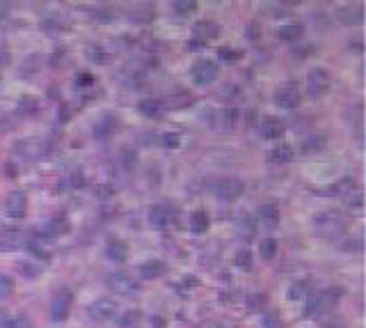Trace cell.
<instances>
[{
	"instance_id": "obj_1",
	"label": "cell",
	"mask_w": 366,
	"mask_h": 328,
	"mask_svg": "<svg viewBox=\"0 0 366 328\" xmlns=\"http://www.w3.org/2000/svg\"><path fill=\"white\" fill-rule=\"evenodd\" d=\"M343 291L341 289H327V291H318L307 300V310L304 317H320V314L329 312V310L337 305V300L341 298Z\"/></svg>"
},
{
	"instance_id": "obj_2",
	"label": "cell",
	"mask_w": 366,
	"mask_h": 328,
	"mask_svg": "<svg viewBox=\"0 0 366 328\" xmlns=\"http://www.w3.org/2000/svg\"><path fill=\"white\" fill-rule=\"evenodd\" d=\"M329 83H332V76L325 67H316L307 74V94L309 97H323L325 92L329 90Z\"/></svg>"
},
{
	"instance_id": "obj_3",
	"label": "cell",
	"mask_w": 366,
	"mask_h": 328,
	"mask_svg": "<svg viewBox=\"0 0 366 328\" xmlns=\"http://www.w3.org/2000/svg\"><path fill=\"white\" fill-rule=\"evenodd\" d=\"M71 305H73V291L64 287L50 300V319L53 321H67L69 312H71Z\"/></svg>"
},
{
	"instance_id": "obj_4",
	"label": "cell",
	"mask_w": 366,
	"mask_h": 328,
	"mask_svg": "<svg viewBox=\"0 0 366 328\" xmlns=\"http://www.w3.org/2000/svg\"><path fill=\"white\" fill-rule=\"evenodd\" d=\"M274 101H277V106H282V108L300 106V88H297V83H293V80L284 83L282 88L277 90V94H274Z\"/></svg>"
},
{
	"instance_id": "obj_5",
	"label": "cell",
	"mask_w": 366,
	"mask_h": 328,
	"mask_svg": "<svg viewBox=\"0 0 366 328\" xmlns=\"http://www.w3.org/2000/svg\"><path fill=\"white\" fill-rule=\"evenodd\" d=\"M218 78V65L213 60H199L192 67V80L197 85H210Z\"/></svg>"
},
{
	"instance_id": "obj_6",
	"label": "cell",
	"mask_w": 366,
	"mask_h": 328,
	"mask_svg": "<svg viewBox=\"0 0 366 328\" xmlns=\"http://www.w3.org/2000/svg\"><path fill=\"white\" fill-rule=\"evenodd\" d=\"M5 211L9 218H23L27 211V198L23 190H12L5 200Z\"/></svg>"
},
{
	"instance_id": "obj_7",
	"label": "cell",
	"mask_w": 366,
	"mask_h": 328,
	"mask_svg": "<svg viewBox=\"0 0 366 328\" xmlns=\"http://www.w3.org/2000/svg\"><path fill=\"white\" fill-rule=\"evenodd\" d=\"M242 190H245V186H242L240 179H233V177H229V179L220 181L218 184V198L224 200V202H233V200H238L242 195Z\"/></svg>"
},
{
	"instance_id": "obj_8",
	"label": "cell",
	"mask_w": 366,
	"mask_h": 328,
	"mask_svg": "<svg viewBox=\"0 0 366 328\" xmlns=\"http://www.w3.org/2000/svg\"><path fill=\"white\" fill-rule=\"evenodd\" d=\"M105 285L112 291H117V294H133V291H137V282L131 276H126V273H112V276H108L105 278Z\"/></svg>"
},
{
	"instance_id": "obj_9",
	"label": "cell",
	"mask_w": 366,
	"mask_h": 328,
	"mask_svg": "<svg viewBox=\"0 0 366 328\" xmlns=\"http://www.w3.org/2000/svg\"><path fill=\"white\" fill-rule=\"evenodd\" d=\"M89 314L99 321H105V319H112L117 314V303L110 298H96L94 303L89 305Z\"/></svg>"
},
{
	"instance_id": "obj_10",
	"label": "cell",
	"mask_w": 366,
	"mask_h": 328,
	"mask_svg": "<svg viewBox=\"0 0 366 328\" xmlns=\"http://www.w3.org/2000/svg\"><path fill=\"white\" fill-rule=\"evenodd\" d=\"M284 129H286V126H284V122L277 120V117H265V120L259 124V133H261V138H265V140L282 138Z\"/></svg>"
},
{
	"instance_id": "obj_11",
	"label": "cell",
	"mask_w": 366,
	"mask_h": 328,
	"mask_svg": "<svg viewBox=\"0 0 366 328\" xmlns=\"http://www.w3.org/2000/svg\"><path fill=\"white\" fill-rule=\"evenodd\" d=\"M192 33H195V39H201V42H208V39H215L222 30H220V25L215 23V21H197L195 25H192Z\"/></svg>"
},
{
	"instance_id": "obj_12",
	"label": "cell",
	"mask_w": 366,
	"mask_h": 328,
	"mask_svg": "<svg viewBox=\"0 0 366 328\" xmlns=\"http://www.w3.org/2000/svg\"><path fill=\"white\" fill-rule=\"evenodd\" d=\"M140 278L142 280H156V278H160L165 271H167V266H165V262H160V259H149V262L140 264Z\"/></svg>"
},
{
	"instance_id": "obj_13",
	"label": "cell",
	"mask_w": 366,
	"mask_h": 328,
	"mask_svg": "<svg viewBox=\"0 0 366 328\" xmlns=\"http://www.w3.org/2000/svg\"><path fill=\"white\" fill-rule=\"evenodd\" d=\"M337 19L341 21V23H346V25H357V23L364 21V10H361V5L341 7V10H337Z\"/></svg>"
},
{
	"instance_id": "obj_14",
	"label": "cell",
	"mask_w": 366,
	"mask_h": 328,
	"mask_svg": "<svg viewBox=\"0 0 366 328\" xmlns=\"http://www.w3.org/2000/svg\"><path fill=\"white\" fill-rule=\"evenodd\" d=\"M329 190H332L334 195H339V198H346L348 200L352 193H359V186H357V181L352 179V177H343V179L337 181V184H334Z\"/></svg>"
},
{
	"instance_id": "obj_15",
	"label": "cell",
	"mask_w": 366,
	"mask_h": 328,
	"mask_svg": "<svg viewBox=\"0 0 366 328\" xmlns=\"http://www.w3.org/2000/svg\"><path fill=\"white\" fill-rule=\"evenodd\" d=\"M210 225V216L204 211V209H197V211H192L190 216V230L192 234H204L206 230H208Z\"/></svg>"
},
{
	"instance_id": "obj_16",
	"label": "cell",
	"mask_w": 366,
	"mask_h": 328,
	"mask_svg": "<svg viewBox=\"0 0 366 328\" xmlns=\"http://www.w3.org/2000/svg\"><path fill=\"white\" fill-rule=\"evenodd\" d=\"M105 255H108V259H112V262H124L128 255V245L119 239H112L105 245Z\"/></svg>"
},
{
	"instance_id": "obj_17",
	"label": "cell",
	"mask_w": 366,
	"mask_h": 328,
	"mask_svg": "<svg viewBox=\"0 0 366 328\" xmlns=\"http://www.w3.org/2000/svg\"><path fill=\"white\" fill-rule=\"evenodd\" d=\"M25 243V234L18 230H5L0 232V248H18Z\"/></svg>"
},
{
	"instance_id": "obj_18",
	"label": "cell",
	"mask_w": 366,
	"mask_h": 328,
	"mask_svg": "<svg viewBox=\"0 0 366 328\" xmlns=\"http://www.w3.org/2000/svg\"><path fill=\"white\" fill-rule=\"evenodd\" d=\"M48 232H46V234H48V239L50 236H62V234H67L69 232V218L67 216H55V218H50L48 221Z\"/></svg>"
},
{
	"instance_id": "obj_19",
	"label": "cell",
	"mask_w": 366,
	"mask_h": 328,
	"mask_svg": "<svg viewBox=\"0 0 366 328\" xmlns=\"http://www.w3.org/2000/svg\"><path fill=\"white\" fill-rule=\"evenodd\" d=\"M149 223L154 227H158V230H163V227L169 225V211L167 207H151L149 209Z\"/></svg>"
},
{
	"instance_id": "obj_20",
	"label": "cell",
	"mask_w": 366,
	"mask_h": 328,
	"mask_svg": "<svg viewBox=\"0 0 366 328\" xmlns=\"http://www.w3.org/2000/svg\"><path fill=\"white\" fill-rule=\"evenodd\" d=\"M192 103V97L186 92H178V94H169V97H165L163 106L160 108H172V111H176V108H188Z\"/></svg>"
},
{
	"instance_id": "obj_21",
	"label": "cell",
	"mask_w": 366,
	"mask_h": 328,
	"mask_svg": "<svg viewBox=\"0 0 366 328\" xmlns=\"http://www.w3.org/2000/svg\"><path fill=\"white\" fill-rule=\"evenodd\" d=\"M302 33H304V28L300 23H288L277 30V37L284 39V42H295V39L302 37Z\"/></svg>"
},
{
	"instance_id": "obj_22",
	"label": "cell",
	"mask_w": 366,
	"mask_h": 328,
	"mask_svg": "<svg viewBox=\"0 0 366 328\" xmlns=\"http://www.w3.org/2000/svg\"><path fill=\"white\" fill-rule=\"evenodd\" d=\"M293 158V147H288V145H277V147H272L268 152V161L272 163H288Z\"/></svg>"
},
{
	"instance_id": "obj_23",
	"label": "cell",
	"mask_w": 366,
	"mask_h": 328,
	"mask_svg": "<svg viewBox=\"0 0 366 328\" xmlns=\"http://www.w3.org/2000/svg\"><path fill=\"white\" fill-rule=\"evenodd\" d=\"M154 16H156V7L154 5H142V7H137V10H133L131 12V21H135V23H151L154 21Z\"/></svg>"
},
{
	"instance_id": "obj_24",
	"label": "cell",
	"mask_w": 366,
	"mask_h": 328,
	"mask_svg": "<svg viewBox=\"0 0 366 328\" xmlns=\"http://www.w3.org/2000/svg\"><path fill=\"white\" fill-rule=\"evenodd\" d=\"M236 122H238V111H236V108H222V111L218 113L220 129L229 131V129H233V124H236Z\"/></svg>"
},
{
	"instance_id": "obj_25",
	"label": "cell",
	"mask_w": 366,
	"mask_h": 328,
	"mask_svg": "<svg viewBox=\"0 0 366 328\" xmlns=\"http://www.w3.org/2000/svg\"><path fill=\"white\" fill-rule=\"evenodd\" d=\"M259 218L265 223V225H277V221H279V209H277V204H261L259 207Z\"/></svg>"
},
{
	"instance_id": "obj_26",
	"label": "cell",
	"mask_w": 366,
	"mask_h": 328,
	"mask_svg": "<svg viewBox=\"0 0 366 328\" xmlns=\"http://www.w3.org/2000/svg\"><path fill=\"white\" fill-rule=\"evenodd\" d=\"M137 111L144 117H158L163 108H160V101H156V99H142V101L137 103Z\"/></svg>"
},
{
	"instance_id": "obj_27",
	"label": "cell",
	"mask_w": 366,
	"mask_h": 328,
	"mask_svg": "<svg viewBox=\"0 0 366 328\" xmlns=\"http://www.w3.org/2000/svg\"><path fill=\"white\" fill-rule=\"evenodd\" d=\"M112 131H114V117H110V115H105L103 120L94 126V135H96V138H108Z\"/></svg>"
},
{
	"instance_id": "obj_28",
	"label": "cell",
	"mask_w": 366,
	"mask_h": 328,
	"mask_svg": "<svg viewBox=\"0 0 366 328\" xmlns=\"http://www.w3.org/2000/svg\"><path fill=\"white\" fill-rule=\"evenodd\" d=\"M140 319H142V314L137 312V310H128L126 314H121V317H119V326H121V328H137Z\"/></svg>"
},
{
	"instance_id": "obj_29",
	"label": "cell",
	"mask_w": 366,
	"mask_h": 328,
	"mask_svg": "<svg viewBox=\"0 0 366 328\" xmlns=\"http://www.w3.org/2000/svg\"><path fill=\"white\" fill-rule=\"evenodd\" d=\"M259 253L263 259H272L274 255H277V241L274 239H263L259 243Z\"/></svg>"
},
{
	"instance_id": "obj_30",
	"label": "cell",
	"mask_w": 366,
	"mask_h": 328,
	"mask_svg": "<svg viewBox=\"0 0 366 328\" xmlns=\"http://www.w3.org/2000/svg\"><path fill=\"white\" fill-rule=\"evenodd\" d=\"M174 12L181 16H190L197 12V3L195 0H178V3H174Z\"/></svg>"
},
{
	"instance_id": "obj_31",
	"label": "cell",
	"mask_w": 366,
	"mask_h": 328,
	"mask_svg": "<svg viewBox=\"0 0 366 328\" xmlns=\"http://www.w3.org/2000/svg\"><path fill=\"white\" fill-rule=\"evenodd\" d=\"M233 264H236L238 268H242V271H250L252 268V253L250 250H238L236 257H233Z\"/></svg>"
},
{
	"instance_id": "obj_32",
	"label": "cell",
	"mask_w": 366,
	"mask_h": 328,
	"mask_svg": "<svg viewBox=\"0 0 366 328\" xmlns=\"http://www.w3.org/2000/svg\"><path fill=\"white\" fill-rule=\"evenodd\" d=\"M325 147V138L323 135H314V138H307L304 143H302V152H318V149Z\"/></svg>"
},
{
	"instance_id": "obj_33",
	"label": "cell",
	"mask_w": 366,
	"mask_h": 328,
	"mask_svg": "<svg viewBox=\"0 0 366 328\" xmlns=\"http://www.w3.org/2000/svg\"><path fill=\"white\" fill-rule=\"evenodd\" d=\"M14 291V280L7 273H0V298H9Z\"/></svg>"
},
{
	"instance_id": "obj_34",
	"label": "cell",
	"mask_w": 366,
	"mask_h": 328,
	"mask_svg": "<svg viewBox=\"0 0 366 328\" xmlns=\"http://www.w3.org/2000/svg\"><path fill=\"white\" fill-rule=\"evenodd\" d=\"M265 303H268V296L265 294H250L247 296V308L250 310H263L265 308Z\"/></svg>"
},
{
	"instance_id": "obj_35",
	"label": "cell",
	"mask_w": 366,
	"mask_h": 328,
	"mask_svg": "<svg viewBox=\"0 0 366 328\" xmlns=\"http://www.w3.org/2000/svg\"><path fill=\"white\" fill-rule=\"evenodd\" d=\"M218 56L222 58V60H227V62H233V60H240V58H242V51H236V48L222 46V48L218 51Z\"/></svg>"
},
{
	"instance_id": "obj_36",
	"label": "cell",
	"mask_w": 366,
	"mask_h": 328,
	"mask_svg": "<svg viewBox=\"0 0 366 328\" xmlns=\"http://www.w3.org/2000/svg\"><path fill=\"white\" fill-rule=\"evenodd\" d=\"M18 111H21V113H27V115H32V113L37 111V99L23 97L21 101H18Z\"/></svg>"
},
{
	"instance_id": "obj_37",
	"label": "cell",
	"mask_w": 366,
	"mask_h": 328,
	"mask_svg": "<svg viewBox=\"0 0 366 328\" xmlns=\"http://www.w3.org/2000/svg\"><path fill=\"white\" fill-rule=\"evenodd\" d=\"M160 143H163V147H167V149H176L178 145H181V135L178 133H165L163 138H160Z\"/></svg>"
},
{
	"instance_id": "obj_38",
	"label": "cell",
	"mask_w": 366,
	"mask_h": 328,
	"mask_svg": "<svg viewBox=\"0 0 366 328\" xmlns=\"http://www.w3.org/2000/svg\"><path fill=\"white\" fill-rule=\"evenodd\" d=\"M304 282H295V285H291V289H288V298L291 300H297V298H302V296H304Z\"/></svg>"
},
{
	"instance_id": "obj_39",
	"label": "cell",
	"mask_w": 366,
	"mask_h": 328,
	"mask_svg": "<svg viewBox=\"0 0 366 328\" xmlns=\"http://www.w3.org/2000/svg\"><path fill=\"white\" fill-rule=\"evenodd\" d=\"M259 37H261L259 21H250V23H247V39H259Z\"/></svg>"
},
{
	"instance_id": "obj_40",
	"label": "cell",
	"mask_w": 366,
	"mask_h": 328,
	"mask_svg": "<svg viewBox=\"0 0 366 328\" xmlns=\"http://www.w3.org/2000/svg\"><path fill=\"white\" fill-rule=\"evenodd\" d=\"M27 250H30V255H32V257H41L44 262H46V259H50V255L46 253L44 248H39L37 243H27Z\"/></svg>"
},
{
	"instance_id": "obj_41",
	"label": "cell",
	"mask_w": 366,
	"mask_h": 328,
	"mask_svg": "<svg viewBox=\"0 0 366 328\" xmlns=\"http://www.w3.org/2000/svg\"><path fill=\"white\" fill-rule=\"evenodd\" d=\"M96 195H101V200H105V198H112L114 195V188L112 186H96Z\"/></svg>"
},
{
	"instance_id": "obj_42",
	"label": "cell",
	"mask_w": 366,
	"mask_h": 328,
	"mask_svg": "<svg viewBox=\"0 0 366 328\" xmlns=\"http://www.w3.org/2000/svg\"><path fill=\"white\" fill-rule=\"evenodd\" d=\"M188 48H190V51H197V48H206V42H201V39H190V42H188Z\"/></svg>"
},
{
	"instance_id": "obj_43",
	"label": "cell",
	"mask_w": 366,
	"mask_h": 328,
	"mask_svg": "<svg viewBox=\"0 0 366 328\" xmlns=\"http://www.w3.org/2000/svg\"><path fill=\"white\" fill-rule=\"evenodd\" d=\"M343 250H361V241H348V243H343Z\"/></svg>"
},
{
	"instance_id": "obj_44",
	"label": "cell",
	"mask_w": 366,
	"mask_h": 328,
	"mask_svg": "<svg viewBox=\"0 0 366 328\" xmlns=\"http://www.w3.org/2000/svg\"><path fill=\"white\" fill-rule=\"evenodd\" d=\"M21 268H23V273H25V276H27V278H35V276H37V273H39V271H37V268H32V266H27V264H21Z\"/></svg>"
},
{
	"instance_id": "obj_45",
	"label": "cell",
	"mask_w": 366,
	"mask_h": 328,
	"mask_svg": "<svg viewBox=\"0 0 366 328\" xmlns=\"http://www.w3.org/2000/svg\"><path fill=\"white\" fill-rule=\"evenodd\" d=\"M350 48H352L355 53H361V42H352V44H350Z\"/></svg>"
},
{
	"instance_id": "obj_46",
	"label": "cell",
	"mask_w": 366,
	"mask_h": 328,
	"mask_svg": "<svg viewBox=\"0 0 366 328\" xmlns=\"http://www.w3.org/2000/svg\"><path fill=\"white\" fill-rule=\"evenodd\" d=\"M0 62H5V65L9 62V53H7V51H5V53H0Z\"/></svg>"
},
{
	"instance_id": "obj_47",
	"label": "cell",
	"mask_w": 366,
	"mask_h": 328,
	"mask_svg": "<svg viewBox=\"0 0 366 328\" xmlns=\"http://www.w3.org/2000/svg\"><path fill=\"white\" fill-rule=\"evenodd\" d=\"M154 323H156L154 328H163V319H158V317H156V319H154Z\"/></svg>"
}]
</instances>
